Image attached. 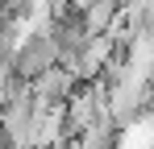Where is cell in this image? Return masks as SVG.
<instances>
[{
    "label": "cell",
    "instance_id": "1",
    "mask_svg": "<svg viewBox=\"0 0 154 149\" xmlns=\"http://www.w3.org/2000/svg\"><path fill=\"white\" fill-rule=\"evenodd\" d=\"M79 83H83V79L75 74V66L54 62L50 71H42L38 79H33V95L46 99V104H67V99H71V91H75Z\"/></svg>",
    "mask_w": 154,
    "mask_h": 149
}]
</instances>
